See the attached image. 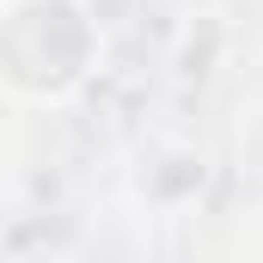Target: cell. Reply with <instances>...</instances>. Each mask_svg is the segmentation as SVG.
I'll return each mask as SVG.
<instances>
[{
    "label": "cell",
    "instance_id": "obj_1",
    "mask_svg": "<svg viewBox=\"0 0 263 263\" xmlns=\"http://www.w3.org/2000/svg\"><path fill=\"white\" fill-rule=\"evenodd\" d=\"M104 67V25L92 0H6L0 80L18 110H62Z\"/></svg>",
    "mask_w": 263,
    "mask_h": 263
},
{
    "label": "cell",
    "instance_id": "obj_2",
    "mask_svg": "<svg viewBox=\"0 0 263 263\" xmlns=\"http://www.w3.org/2000/svg\"><path fill=\"white\" fill-rule=\"evenodd\" d=\"M208 184V159H202L190 141H159L153 153H141V172H135V202L159 208V214H178L190 208Z\"/></svg>",
    "mask_w": 263,
    "mask_h": 263
}]
</instances>
